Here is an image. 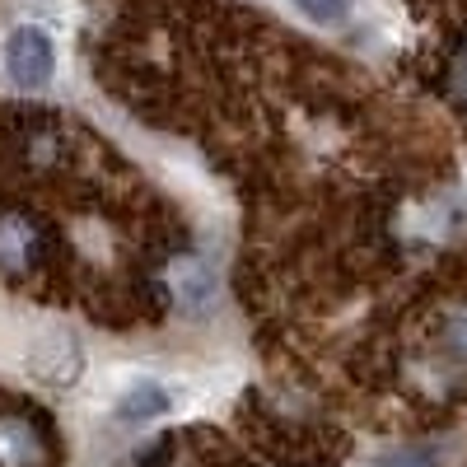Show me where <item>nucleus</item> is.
I'll list each match as a JSON object with an SVG mask.
<instances>
[{"instance_id":"7","label":"nucleus","mask_w":467,"mask_h":467,"mask_svg":"<svg viewBox=\"0 0 467 467\" xmlns=\"http://www.w3.org/2000/svg\"><path fill=\"white\" fill-rule=\"evenodd\" d=\"M295 10H299L304 19L323 24V28H337V24H346V19H350L356 0H295Z\"/></svg>"},{"instance_id":"9","label":"nucleus","mask_w":467,"mask_h":467,"mask_svg":"<svg viewBox=\"0 0 467 467\" xmlns=\"http://www.w3.org/2000/svg\"><path fill=\"white\" fill-rule=\"evenodd\" d=\"M449 346L458 350V356H467V308H458V314L449 318Z\"/></svg>"},{"instance_id":"5","label":"nucleus","mask_w":467,"mask_h":467,"mask_svg":"<svg viewBox=\"0 0 467 467\" xmlns=\"http://www.w3.org/2000/svg\"><path fill=\"white\" fill-rule=\"evenodd\" d=\"M37 453V435L24 420H0V462L5 467H28Z\"/></svg>"},{"instance_id":"2","label":"nucleus","mask_w":467,"mask_h":467,"mask_svg":"<svg viewBox=\"0 0 467 467\" xmlns=\"http://www.w3.org/2000/svg\"><path fill=\"white\" fill-rule=\"evenodd\" d=\"M80 369H85V350H80V341H75L66 327H52V332H43L28 346V374L52 383V388L75 383Z\"/></svg>"},{"instance_id":"4","label":"nucleus","mask_w":467,"mask_h":467,"mask_svg":"<svg viewBox=\"0 0 467 467\" xmlns=\"http://www.w3.org/2000/svg\"><path fill=\"white\" fill-rule=\"evenodd\" d=\"M173 290H178V304L187 308V314H206L211 299H215V276H211V266L197 262V257H187L173 266Z\"/></svg>"},{"instance_id":"1","label":"nucleus","mask_w":467,"mask_h":467,"mask_svg":"<svg viewBox=\"0 0 467 467\" xmlns=\"http://www.w3.org/2000/svg\"><path fill=\"white\" fill-rule=\"evenodd\" d=\"M5 70L24 89H43L57 75V47L43 28H15L5 43Z\"/></svg>"},{"instance_id":"6","label":"nucleus","mask_w":467,"mask_h":467,"mask_svg":"<svg viewBox=\"0 0 467 467\" xmlns=\"http://www.w3.org/2000/svg\"><path fill=\"white\" fill-rule=\"evenodd\" d=\"M28 224L24 220H0V262L5 266H24L28 253H33V239H28Z\"/></svg>"},{"instance_id":"8","label":"nucleus","mask_w":467,"mask_h":467,"mask_svg":"<svg viewBox=\"0 0 467 467\" xmlns=\"http://www.w3.org/2000/svg\"><path fill=\"white\" fill-rule=\"evenodd\" d=\"M379 467H440V458L431 449H407V453H388L379 458Z\"/></svg>"},{"instance_id":"10","label":"nucleus","mask_w":467,"mask_h":467,"mask_svg":"<svg viewBox=\"0 0 467 467\" xmlns=\"http://www.w3.org/2000/svg\"><path fill=\"white\" fill-rule=\"evenodd\" d=\"M453 85H458V94L467 99V52L458 57V66H453Z\"/></svg>"},{"instance_id":"3","label":"nucleus","mask_w":467,"mask_h":467,"mask_svg":"<svg viewBox=\"0 0 467 467\" xmlns=\"http://www.w3.org/2000/svg\"><path fill=\"white\" fill-rule=\"evenodd\" d=\"M169 407H173V398L164 393V388L154 379H140V383H131L122 393V402H117V420L122 425H145V420H160Z\"/></svg>"}]
</instances>
